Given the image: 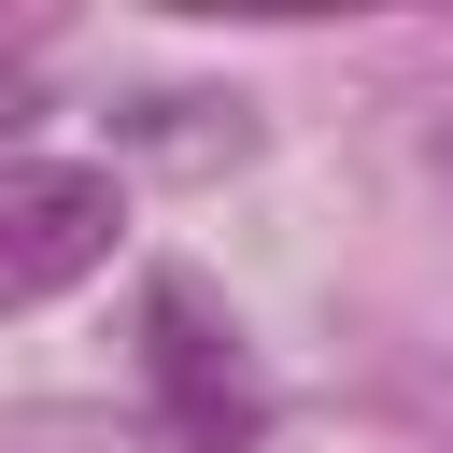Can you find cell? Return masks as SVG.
Instances as JSON below:
<instances>
[{
    "label": "cell",
    "mask_w": 453,
    "mask_h": 453,
    "mask_svg": "<svg viewBox=\"0 0 453 453\" xmlns=\"http://www.w3.org/2000/svg\"><path fill=\"white\" fill-rule=\"evenodd\" d=\"M142 382H156V425L184 453H241L255 439V368L226 354V326L198 311V283H156L142 297Z\"/></svg>",
    "instance_id": "6da1fadb"
},
{
    "label": "cell",
    "mask_w": 453,
    "mask_h": 453,
    "mask_svg": "<svg viewBox=\"0 0 453 453\" xmlns=\"http://www.w3.org/2000/svg\"><path fill=\"white\" fill-rule=\"evenodd\" d=\"M113 226H127L113 212V170H0V311L85 283L113 255Z\"/></svg>",
    "instance_id": "7a4b0ae2"
}]
</instances>
